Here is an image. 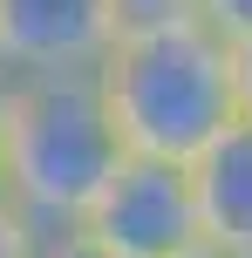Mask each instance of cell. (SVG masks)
Here are the masks:
<instances>
[{
	"label": "cell",
	"mask_w": 252,
	"mask_h": 258,
	"mask_svg": "<svg viewBox=\"0 0 252 258\" xmlns=\"http://www.w3.org/2000/svg\"><path fill=\"white\" fill-rule=\"evenodd\" d=\"M95 75H103L123 143L143 156L198 163L232 122H245L239 116V61H232V41L212 21L123 34Z\"/></svg>",
	"instance_id": "obj_1"
},
{
	"label": "cell",
	"mask_w": 252,
	"mask_h": 258,
	"mask_svg": "<svg viewBox=\"0 0 252 258\" xmlns=\"http://www.w3.org/2000/svg\"><path fill=\"white\" fill-rule=\"evenodd\" d=\"M123 156L130 143L109 116L103 75H14L7 183L48 224V238L82 224V211L123 170Z\"/></svg>",
	"instance_id": "obj_2"
},
{
	"label": "cell",
	"mask_w": 252,
	"mask_h": 258,
	"mask_svg": "<svg viewBox=\"0 0 252 258\" xmlns=\"http://www.w3.org/2000/svg\"><path fill=\"white\" fill-rule=\"evenodd\" d=\"M75 231H89L95 245H109L116 258H191L205 251V204H198V170L171 163V156H143L130 150L123 170L103 183Z\"/></svg>",
	"instance_id": "obj_3"
},
{
	"label": "cell",
	"mask_w": 252,
	"mask_h": 258,
	"mask_svg": "<svg viewBox=\"0 0 252 258\" xmlns=\"http://www.w3.org/2000/svg\"><path fill=\"white\" fill-rule=\"evenodd\" d=\"M123 41V0H0V75H95Z\"/></svg>",
	"instance_id": "obj_4"
},
{
	"label": "cell",
	"mask_w": 252,
	"mask_h": 258,
	"mask_svg": "<svg viewBox=\"0 0 252 258\" xmlns=\"http://www.w3.org/2000/svg\"><path fill=\"white\" fill-rule=\"evenodd\" d=\"M191 170H198L205 238L232 258H252V122H232Z\"/></svg>",
	"instance_id": "obj_5"
},
{
	"label": "cell",
	"mask_w": 252,
	"mask_h": 258,
	"mask_svg": "<svg viewBox=\"0 0 252 258\" xmlns=\"http://www.w3.org/2000/svg\"><path fill=\"white\" fill-rule=\"evenodd\" d=\"M41 245H48V224H41L34 211H27V197L0 177V258H41Z\"/></svg>",
	"instance_id": "obj_6"
},
{
	"label": "cell",
	"mask_w": 252,
	"mask_h": 258,
	"mask_svg": "<svg viewBox=\"0 0 252 258\" xmlns=\"http://www.w3.org/2000/svg\"><path fill=\"white\" fill-rule=\"evenodd\" d=\"M177 21H205V7H198V0H123V34L177 27Z\"/></svg>",
	"instance_id": "obj_7"
},
{
	"label": "cell",
	"mask_w": 252,
	"mask_h": 258,
	"mask_svg": "<svg viewBox=\"0 0 252 258\" xmlns=\"http://www.w3.org/2000/svg\"><path fill=\"white\" fill-rule=\"evenodd\" d=\"M198 7L225 41H252V0H198Z\"/></svg>",
	"instance_id": "obj_8"
},
{
	"label": "cell",
	"mask_w": 252,
	"mask_h": 258,
	"mask_svg": "<svg viewBox=\"0 0 252 258\" xmlns=\"http://www.w3.org/2000/svg\"><path fill=\"white\" fill-rule=\"evenodd\" d=\"M41 258H116L109 245H95L89 231H55L48 245H41Z\"/></svg>",
	"instance_id": "obj_9"
},
{
	"label": "cell",
	"mask_w": 252,
	"mask_h": 258,
	"mask_svg": "<svg viewBox=\"0 0 252 258\" xmlns=\"http://www.w3.org/2000/svg\"><path fill=\"white\" fill-rule=\"evenodd\" d=\"M232 61H239V116L252 122V41H232Z\"/></svg>",
	"instance_id": "obj_10"
},
{
	"label": "cell",
	"mask_w": 252,
	"mask_h": 258,
	"mask_svg": "<svg viewBox=\"0 0 252 258\" xmlns=\"http://www.w3.org/2000/svg\"><path fill=\"white\" fill-rule=\"evenodd\" d=\"M7 129H14V75H0V177H7Z\"/></svg>",
	"instance_id": "obj_11"
},
{
	"label": "cell",
	"mask_w": 252,
	"mask_h": 258,
	"mask_svg": "<svg viewBox=\"0 0 252 258\" xmlns=\"http://www.w3.org/2000/svg\"><path fill=\"white\" fill-rule=\"evenodd\" d=\"M191 258H232V251H218V245H205V251H191Z\"/></svg>",
	"instance_id": "obj_12"
}]
</instances>
